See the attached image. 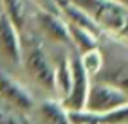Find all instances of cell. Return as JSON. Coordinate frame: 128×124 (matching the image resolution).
<instances>
[{
  "instance_id": "cell-1",
  "label": "cell",
  "mask_w": 128,
  "mask_h": 124,
  "mask_svg": "<svg viewBox=\"0 0 128 124\" xmlns=\"http://www.w3.org/2000/svg\"><path fill=\"white\" fill-rule=\"evenodd\" d=\"M20 79L32 95L56 97L54 92V45L31 27L20 29Z\"/></svg>"
},
{
  "instance_id": "cell-2",
  "label": "cell",
  "mask_w": 128,
  "mask_h": 124,
  "mask_svg": "<svg viewBox=\"0 0 128 124\" xmlns=\"http://www.w3.org/2000/svg\"><path fill=\"white\" fill-rule=\"evenodd\" d=\"M98 47L103 56V63L92 79L110 83L128 95V43L108 34H101Z\"/></svg>"
},
{
  "instance_id": "cell-3",
  "label": "cell",
  "mask_w": 128,
  "mask_h": 124,
  "mask_svg": "<svg viewBox=\"0 0 128 124\" xmlns=\"http://www.w3.org/2000/svg\"><path fill=\"white\" fill-rule=\"evenodd\" d=\"M87 11L99 25L101 34H108L128 43V5L117 0H72Z\"/></svg>"
},
{
  "instance_id": "cell-4",
  "label": "cell",
  "mask_w": 128,
  "mask_h": 124,
  "mask_svg": "<svg viewBox=\"0 0 128 124\" xmlns=\"http://www.w3.org/2000/svg\"><path fill=\"white\" fill-rule=\"evenodd\" d=\"M24 27H31L45 41L63 45V47H72L70 38H69V29H67V22L60 14L45 11L42 7H38L36 4L32 7V13Z\"/></svg>"
},
{
  "instance_id": "cell-5",
  "label": "cell",
  "mask_w": 128,
  "mask_h": 124,
  "mask_svg": "<svg viewBox=\"0 0 128 124\" xmlns=\"http://www.w3.org/2000/svg\"><path fill=\"white\" fill-rule=\"evenodd\" d=\"M20 31L0 7V68L20 77Z\"/></svg>"
},
{
  "instance_id": "cell-6",
  "label": "cell",
  "mask_w": 128,
  "mask_h": 124,
  "mask_svg": "<svg viewBox=\"0 0 128 124\" xmlns=\"http://www.w3.org/2000/svg\"><path fill=\"white\" fill-rule=\"evenodd\" d=\"M126 103H128V95L123 90H119L117 86L110 85V83H105V81L90 79V86H88L83 108L105 115V113L112 112Z\"/></svg>"
},
{
  "instance_id": "cell-7",
  "label": "cell",
  "mask_w": 128,
  "mask_h": 124,
  "mask_svg": "<svg viewBox=\"0 0 128 124\" xmlns=\"http://www.w3.org/2000/svg\"><path fill=\"white\" fill-rule=\"evenodd\" d=\"M0 99H4L6 103L27 115L31 113L36 101V97L24 85V81L4 68H0Z\"/></svg>"
},
{
  "instance_id": "cell-8",
  "label": "cell",
  "mask_w": 128,
  "mask_h": 124,
  "mask_svg": "<svg viewBox=\"0 0 128 124\" xmlns=\"http://www.w3.org/2000/svg\"><path fill=\"white\" fill-rule=\"evenodd\" d=\"M69 61H70V90L62 99V103L67 110H80L85 106V99H87V92H88L92 77L81 67L80 56L74 49H70Z\"/></svg>"
},
{
  "instance_id": "cell-9",
  "label": "cell",
  "mask_w": 128,
  "mask_h": 124,
  "mask_svg": "<svg viewBox=\"0 0 128 124\" xmlns=\"http://www.w3.org/2000/svg\"><path fill=\"white\" fill-rule=\"evenodd\" d=\"M29 117L31 122L40 124H69L67 108L58 97H38Z\"/></svg>"
},
{
  "instance_id": "cell-10",
  "label": "cell",
  "mask_w": 128,
  "mask_h": 124,
  "mask_svg": "<svg viewBox=\"0 0 128 124\" xmlns=\"http://www.w3.org/2000/svg\"><path fill=\"white\" fill-rule=\"evenodd\" d=\"M0 7L16 25V29L20 31L27 23L32 13V7H34V2L32 0H0Z\"/></svg>"
},
{
  "instance_id": "cell-11",
  "label": "cell",
  "mask_w": 128,
  "mask_h": 124,
  "mask_svg": "<svg viewBox=\"0 0 128 124\" xmlns=\"http://www.w3.org/2000/svg\"><path fill=\"white\" fill-rule=\"evenodd\" d=\"M67 29H69V38H70V45L72 49L78 54L88 51V49L98 47L99 43V36H96L94 32L78 27V25H72V23H67Z\"/></svg>"
},
{
  "instance_id": "cell-12",
  "label": "cell",
  "mask_w": 128,
  "mask_h": 124,
  "mask_svg": "<svg viewBox=\"0 0 128 124\" xmlns=\"http://www.w3.org/2000/svg\"><path fill=\"white\" fill-rule=\"evenodd\" d=\"M0 124H31V117L0 99Z\"/></svg>"
},
{
  "instance_id": "cell-13",
  "label": "cell",
  "mask_w": 128,
  "mask_h": 124,
  "mask_svg": "<svg viewBox=\"0 0 128 124\" xmlns=\"http://www.w3.org/2000/svg\"><path fill=\"white\" fill-rule=\"evenodd\" d=\"M78 56H80V63H81V67L85 68V72H87L90 77H94L99 72L101 63H103V56H101L99 47L88 49V51H85V52H81Z\"/></svg>"
},
{
  "instance_id": "cell-14",
  "label": "cell",
  "mask_w": 128,
  "mask_h": 124,
  "mask_svg": "<svg viewBox=\"0 0 128 124\" xmlns=\"http://www.w3.org/2000/svg\"><path fill=\"white\" fill-rule=\"evenodd\" d=\"M67 117H69V124H103V115L87 108L67 110Z\"/></svg>"
},
{
  "instance_id": "cell-15",
  "label": "cell",
  "mask_w": 128,
  "mask_h": 124,
  "mask_svg": "<svg viewBox=\"0 0 128 124\" xmlns=\"http://www.w3.org/2000/svg\"><path fill=\"white\" fill-rule=\"evenodd\" d=\"M103 124H128V103L103 115Z\"/></svg>"
},
{
  "instance_id": "cell-16",
  "label": "cell",
  "mask_w": 128,
  "mask_h": 124,
  "mask_svg": "<svg viewBox=\"0 0 128 124\" xmlns=\"http://www.w3.org/2000/svg\"><path fill=\"white\" fill-rule=\"evenodd\" d=\"M117 2H121V4H124V5H128V0H117Z\"/></svg>"
}]
</instances>
